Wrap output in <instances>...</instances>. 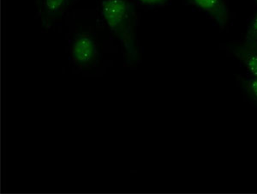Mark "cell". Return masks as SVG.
<instances>
[{"mask_svg": "<svg viewBox=\"0 0 257 194\" xmlns=\"http://www.w3.org/2000/svg\"><path fill=\"white\" fill-rule=\"evenodd\" d=\"M254 2L257 4V0H254Z\"/></svg>", "mask_w": 257, "mask_h": 194, "instance_id": "cell-9", "label": "cell"}, {"mask_svg": "<svg viewBox=\"0 0 257 194\" xmlns=\"http://www.w3.org/2000/svg\"><path fill=\"white\" fill-rule=\"evenodd\" d=\"M246 39L257 41V13L254 16V18H252L251 22L248 25Z\"/></svg>", "mask_w": 257, "mask_h": 194, "instance_id": "cell-7", "label": "cell"}, {"mask_svg": "<svg viewBox=\"0 0 257 194\" xmlns=\"http://www.w3.org/2000/svg\"><path fill=\"white\" fill-rule=\"evenodd\" d=\"M75 0H39L41 22L46 27L61 18Z\"/></svg>", "mask_w": 257, "mask_h": 194, "instance_id": "cell-3", "label": "cell"}, {"mask_svg": "<svg viewBox=\"0 0 257 194\" xmlns=\"http://www.w3.org/2000/svg\"><path fill=\"white\" fill-rule=\"evenodd\" d=\"M138 1L147 6H161L167 3L168 0H138Z\"/></svg>", "mask_w": 257, "mask_h": 194, "instance_id": "cell-8", "label": "cell"}, {"mask_svg": "<svg viewBox=\"0 0 257 194\" xmlns=\"http://www.w3.org/2000/svg\"><path fill=\"white\" fill-rule=\"evenodd\" d=\"M232 53L251 74L257 77V41L245 39L232 47Z\"/></svg>", "mask_w": 257, "mask_h": 194, "instance_id": "cell-5", "label": "cell"}, {"mask_svg": "<svg viewBox=\"0 0 257 194\" xmlns=\"http://www.w3.org/2000/svg\"><path fill=\"white\" fill-rule=\"evenodd\" d=\"M241 84L246 94L257 103V77L244 78L241 81Z\"/></svg>", "mask_w": 257, "mask_h": 194, "instance_id": "cell-6", "label": "cell"}, {"mask_svg": "<svg viewBox=\"0 0 257 194\" xmlns=\"http://www.w3.org/2000/svg\"><path fill=\"white\" fill-rule=\"evenodd\" d=\"M190 3L206 12L221 29L229 22L230 12L225 0H190Z\"/></svg>", "mask_w": 257, "mask_h": 194, "instance_id": "cell-4", "label": "cell"}, {"mask_svg": "<svg viewBox=\"0 0 257 194\" xmlns=\"http://www.w3.org/2000/svg\"><path fill=\"white\" fill-rule=\"evenodd\" d=\"M101 14L122 45L128 63L136 64L140 55L136 32L137 15L134 4L130 0H103Z\"/></svg>", "mask_w": 257, "mask_h": 194, "instance_id": "cell-1", "label": "cell"}, {"mask_svg": "<svg viewBox=\"0 0 257 194\" xmlns=\"http://www.w3.org/2000/svg\"><path fill=\"white\" fill-rule=\"evenodd\" d=\"M70 54L72 60L77 66L91 67L96 63L99 56L96 42L88 34H77L71 45Z\"/></svg>", "mask_w": 257, "mask_h": 194, "instance_id": "cell-2", "label": "cell"}]
</instances>
